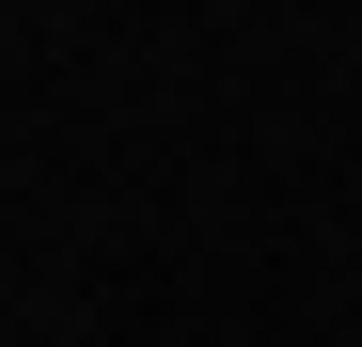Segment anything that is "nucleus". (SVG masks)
Segmentation results:
<instances>
[]
</instances>
